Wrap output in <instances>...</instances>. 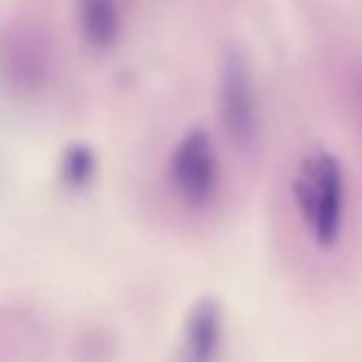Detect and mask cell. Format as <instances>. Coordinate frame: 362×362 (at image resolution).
I'll return each instance as SVG.
<instances>
[{"mask_svg": "<svg viewBox=\"0 0 362 362\" xmlns=\"http://www.w3.org/2000/svg\"><path fill=\"white\" fill-rule=\"evenodd\" d=\"M292 194L315 243L322 250L334 247L345 211V179L339 160L324 149L305 156L292 181Z\"/></svg>", "mask_w": 362, "mask_h": 362, "instance_id": "obj_1", "label": "cell"}, {"mask_svg": "<svg viewBox=\"0 0 362 362\" xmlns=\"http://www.w3.org/2000/svg\"><path fill=\"white\" fill-rule=\"evenodd\" d=\"M177 194L192 207H205L218 192V158L209 136L192 130L181 139L168 160Z\"/></svg>", "mask_w": 362, "mask_h": 362, "instance_id": "obj_2", "label": "cell"}, {"mask_svg": "<svg viewBox=\"0 0 362 362\" xmlns=\"http://www.w3.org/2000/svg\"><path fill=\"white\" fill-rule=\"evenodd\" d=\"M220 122L228 141L245 151L258 136V107L250 69L241 54L230 52L220 77Z\"/></svg>", "mask_w": 362, "mask_h": 362, "instance_id": "obj_3", "label": "cell"}, {"mask_svg": "<svg viewBox=\"0 0 362 362\" xmlns=\"http://www.w3.org/2000/svg\"><path fill=\"white\" fill-rule=\"evenodd\" d=\"M222 345V309L214 298L197 303L188 315L181 362H216Z\"/></svg>", "mask_w": 362, "mask_h": 362, "instance_id": "obj_4", "label": "cell"}, {"mask_svg": "<svg viewBox=\"0 0 362 362\" xmlns=\"http://www.w3.org/2000/svg\"><path fill=\"white\" fill-rule=\"evenodd\" d=\"M81 26L90 43L107 47L119 33V13L113 0H81Z\"/></svg>", "mask_w": 362, "mask_h": 362, "instance_id": "obj_5", "label": "cell"}]
</instances>
